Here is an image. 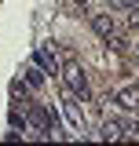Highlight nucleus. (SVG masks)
<instances>
[{
    "instance_id": "39448f33",
    "label": "nucleus",
    "mask_w": 139,
    "mask_h": 146,
    "mask_svg": "<svg viewBox=\"0 0 139 146\" xmlns=\"http://www.w3.org/2000/svg\"><path fill=\"white\" fill-rule=\"evenodd\" d=\"M99 139H106V143H117V139H128V128H121L117 121H103V131H99Z\"/></svg>"
},
{
    "instance_id": "ddd939ff",
    "label": "nucleus",
    "mask_w": 139,
    "mask_h": 146,
    "mask_svg": "<svg viewBox=\"0 0 139 146\" xmlns=\"http://www.w3.org/2000/svg\"><path fill=\"white\" fill-rule=\"evenodd\" d=\"M73 4H84V0H73Z\"/></svg>"
},
{
    "instance_id": "9d476101",
    "label": "nucleus",
    "mask_w": 139,
    "mask_h": 146,
    "mask_svg": "<svg viewBox=\"0 0 139 146\" xmlns=\"http://www.w3.org/2000/svg\"><path fill=\"white\" fill-rule=\"evenodd\" d=\"M26 95H29V84H22V80H11V99H22V102H26Z\"/></svg>"
},
{
    "instance_id": "1a4fd4ad",
    "label": "nucleus",
    "mask_w": 139,
    "mask_h": 146,
    "mask_svg": "<svg viewBox=\"0 0 139 146\" xmlns=\"http://www.w3.org/2000/svg\"><path fill=\"white\" fill-rule=\"evenodd\" d=\"M7 124L15 128V131H18V128H26V113H18V106H11V113H7Z\"/></svg>"
},
{
    "instance_id": "9b49d317",
    "label": "nucleus",
    "mask_w": 139,
    "mask_h": 146,
    "mask_svg": "<svg viewBox=\"0 0 139 146\" xmlns=\"http://www.w3.org/2000/svg\"><path fill=\"white\" fill-rule=\"evenodd\" d=\"M128 26H132V29H139V7L132 11V15H128Z\"/></svg>"
},
{
    "instance_id": "f8f14e48",
    "label": "nucleus",
    "mask_w": 139,
    "mask_h": 146,
    "mask_svg": "<svg viewBox=\"0 0 139 146\" xmlns=\"http://www.w3.org/2000/svg\"><path fill=\"white\" fill-rule=\"evenodd\" d=\"M128 131H136V135H139V121H136V124H128Z\"/></svg>"
},
{
    "instance_id": "423d86ee",
    "label": "nucleus",
    "mask_w": 139,
    "mask_h": 146,
    "mask_svg": "<svg viewBox=\"0 0 139 146\" xmlns=\"http://www.w3.org/2000/svg\"><path fill=\"white\" fill-rule=\"evenodd\" d=\"M33 58H37V66H40L44 73H59V66H55V58H51V51H48V48H37Z\"/></svg>"
},
{
    "instance_id": "6e6552de",
    "label": "nucleus",
    "mask_w": 139,
    "mask_h": 146,
    "mask_svg": "<svg viewBox=\"0 0 139 146\" xmlns=\"http://www.w3.org/2000/svg\"><path fill=\"white\" fill-rule=\"evenodd\" d=\"M26 84H29V88H40V84H44V70H40V66H29V70H26Z\"/></svg>"
},
{
    "instance_id": "0eeeda50",
    "label": "nucleus",
    "mask_w": 139,
    "mask_h": 146,
    "mask_svg": "<svg viewBox=\"0 0 139 146\" xmlns=\"http://www.w3.org/2000/svg\"><path fill=\"white\" fill-rule=\"evenodd\" d=\"M103 40H106V48H110V51H128V40L121 36V29H117V33H110V36H103Z\"/></svg>"
},
{
    "instance_id": "20e7f679",
    "label": "nucleus",
    "mask_w": 139,
    "mask_h": 146,
    "mask_svg": "<svg viewBox=\"0 0 139 146\" xmlns=\"http://www.w3.org/2000/svg\"><path fill=\"white\" fill-rule=\"evenodd\" d=\"M92 29H95L99 36H110V33H117L121 26H117L114 15H92Z\"/></svg>"
},
{
    "instance_id": "7ed1b4c3",
    "label": "nucleus",
    "mask_w": 139,
    "mask_h": 146,
    "mask_svg": "<svg viewBox=\"0 0 139 146\" xmlns=\"http://www.w3.org/2000/svg\"><path fill=\"white\" fill-rule=\"evenodd\" d=\"M114 102H117L121 110H139V84L117 88V91H114Z\"/></svg>"
},
{
    "instance_id": "f03ea898",
    "label": "nucleus",
    "mask_w": 139,
    "mask_h": 146,
    "mask_svg": "<svg viewBox=\"0 0 139 146\" xmlns=\"http://www.w3.org/2000/svg\"><path fill=\"white\" fill-rule=\"evenodd\" d=\"M62 113H66L70 128H73L77 135H84V113H81V106H77V95H73V91H66V102H62Z\"/></svg>"
},
{
    "instance_id": "f257e3e1",
    "label": "nucleus",
    "mask_w": 139,
    "mask_h": 146,
    "mask_svg": "<svg viewBox=\"0 0 139 146\" xmlns=\"http://www.w3.org/2000/svg\"><path fill=\"white\" fill-rule=\"evenodd\" d=\"M62 84L66 91H73L77 99H92V84H88V73L81 70V62L73 58V55H62Z\"/></svg>"
}]
</instances>
